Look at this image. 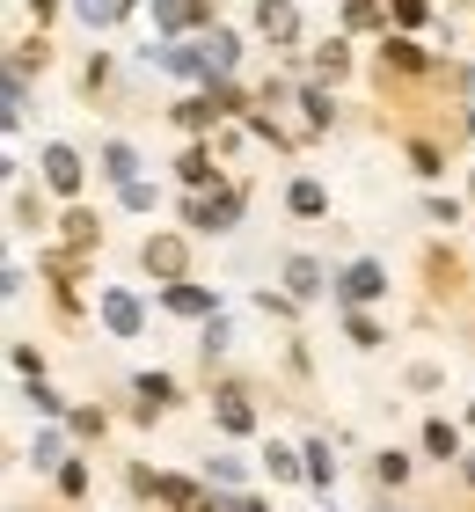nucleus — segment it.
Returning a JSON list of instances; mask_svg holds the SVG:
<instances>
[{"label":"nucleus","mask_w":475,"mask_h":512,"mask_svg":"<svg viewBox=\"0 0 475 512\" xmlns=\"http://www.w3.org/2000/svg\"><path fill=\"white\" fill-rule=\"evenodd\" d=\"M256 22H264V37H271V44H293V37H300L293 0H264V8H256Z\"/></svg>","instance_id":"obj_1"},{"label":"nucleus","mask_w":475,"mask_h":512,"mask_svg":"<svg viewBox=\"0 0 475 512\" xmlns=\"http://www.w3.org/2000/svg\"><path fill=\"white\" fill-rule=\"evenodd\" d=\"M44 176H52V191H81V154L74 147H44Z\"/></svg>","instance_id":"obj_2"},{"label":"nucleus","mask_w":475,"mask_h":512,"mask_svg":"<svg viewBox=\"0 0 475 512\" xmlns=\"http://www.w3.org/2000/svg\"><path fill=\"white\" fill-rule=\"evenodd\" d=\"M234 213H242V198L220 191V198H198V205H190V227H234Z\"/></svg>","instance_id":"obj_3"},{"label":"nucleus","mask_w":475,"mask_h":512,"mask_svg":"<svg viewBox=\"0 0 475 512\" xmlns=\"http://www.w3.org/2000/svg\"><path fill=\"white\" fill-rule=\"evenodd\" d=\"M103 322H110V337H139V300L132 293H103Z\"/></svg>","instance_id":"obj_4"},{"label":"nucleus","mask_w":475,"mask_h":512,"mask_svg":"<svg viewBox=\"0 0 475 512\" xmlns=\"http://www.w3.org/2000/svg\"><path fill=\"white\" fill-rule=\"evenodd\" d=\"M373 293H388V271L380 264H351L344 271V300H373Z\"/></svg>","instance_id":"obj_5"},{"label":"nucleus","mask_w":475,"mask_h":512,"mask_svg":"<svg viewBox=\"0 0 475 512\" xmlns=\"http://www.w3.org/2000/svg\"><path fill=\"white\" fill-rule=\"evenodd\" d=\"M285 286H293L300 300H315L322 293V264H315V256H285Z\"/></svg>","instance_id":"obj_6"},{"label":"nucleus","mask_w":475,"mask_h":512,"mask_svg":"<svg viewBox=\"0 0 475 512\" xmlns=\"http://www.w3.org/2000/svg\"><path fill=\"white\" fill-rule=\"evenodd\" d=\"M198 52H205V74H227V66H234V52H242V44H234L227 30H212V37L198 44Z\"/></svg>","instance_id":"obj_7"},{"label":"nucleus","mask_w":475,"mask_h":512,"mask_svg":"<svg viewBox=\"0 0 475 512\" xmlns=\"http://www.w3.org/2000/svg\"><path fill=\"white\" fill-rule=\"evenodd\" d=\"M285 205H293L300 220H315V213H329V191H322V183H293V191H285Z\"/></svg>","instance_id":"obj_8"},{"label":"nucleus","mask_w":475,"mask_h":512,"mask_svg":"<svg viewBox=\"0 0 475 512\" xmlns=\"http://www.w3.org/2000/svg\"><path fill=\"white\" fill-rule=\"evenodd\" d=\"M147 271H183V242H147Z\"/></svg>","instance_id":"obj_9"},{"label":"nucleus","mask_w":475,"mask_h":512,"mask_svg":"<svg viewBox=\"0 0 475 512\" xmlns=\"http://www.w3.org/2000/svg\"><path fill=\"white\" fill-rule=\"evenodd\" d=\"M212 410H220V425H227V432H249V403H242V395H234V388H227V395H220V403H212Z\"/></svg>","instance_id":"obj_10"},{"label":"nucleus","mask_w":475,"mask_h":512,"mask_svg":"<svg viewBox=\"0 0 475 512\" xmlns=\"http://www.w3.org/2000/svg\"><path fill=\"white\" fill-rule=\"evenodd\" d=\"M424 447H432L439 461H454V454H461V432H454V425H424Z\"/></svg>","instance_id":"obj_11"},{"label":"nucleus","mask_w":475,"mask_h":512,"mask_svg":"<svg viewBox=\"0 0 475 512\" xmlns=\"http://www.w3.org/2000/svg\"><path fill=\"white\" fill-rule=\"evenodd\" d=\"M103 169H110L117 183H132V169H139V154H132V147H117V139H110V147H103Z\"/></svg>","instance_id":"obj_12"},{"label":"nucleus","mask_w":475,"mask_h":512,"mask_svg":"<svg viewBox=\"0 0 475 512\" xmlns=\"http://www.w3.org/2000/svg\"><path fill=\"white\" fill-rule=\"evenodd\" d=\"M154 15L169 22V30H183V22H198V0H154Z\"/></svg>","instance_id":"obj_13"},{"label":"nucleus","mask_w":475,"mask_h":512,"mask_svg":"<svg viewBox=\"0 0 475 512\" xmlns=\"http://www.w3.org/2000/svg\"><path fill=\"white\" fill-rule=\"evenodd\" d=\"M307 476H315V483H329V476H337V454H329L322 439H315V447H307Z\"/></svg>","instance_id":"obj_14"},{"label":"nucleus","mask_w":475,"mask_h":512,"mask_svg":"<svg viewBox=\"0 0 475 512\" xmlns=\"http://www.w3.org/2000/svg\"><path fill=\"white\" fill-rule=\"evenodd\" d=\"M169 308L176 315H205V293L198 286H169Z\"/></svg>","instance_id":"obj_15"},{"label":"nucleus","mask_w":475,"mask_h":512,"mask_svg":"<svg viewBox=\"0 0 475 512\" xmlns=\"http://www.w3.org/2000/svg\"><path fill=\"white\" fill-rule=\"evenodd\" d=\"M81 8V22H117V8H125V0H74Z\"/></svg>","instance_id":"obj_16"},{"label":"nucleus","mask_w":475,"mask_h":512,"mask_svg":"<svg viewBox=\"0 0 475 512\" xmlns=\"http://www.w3.org/2000/svg\"><path fill=\"white\" fill-rule=\"evenodd\" d=\"M59 491H66V498L88 491V469H81V461H66V469H59Z\"/></svg>","instance_id":"obj_17"},{"label":"nucleus","mask_w":475,"mask_h":512,"mask_svg":"<svg viewBox=\"0 0 475 512\" xmlns=\"http://www.w3.org/2000/svg\"><path fill=\"white\" fill-rule=\"evenodd\" d=\"M125 205H132V213H147V205H154V183L132 176V183H125Z\"/></svg>","instance_id":"obj_18"},{"label":"nucleus","mask_w":475,"mask_h":512,"mask_svg":"<svg viewBox=\"0 0 475 512\" xmlns=\"http://www.w3.org/2000/svg\"><path fill=\"white\" fill-rule=\"evenodd\" d=\"M402 469H410L402 454H380V461H373V476H380V483H402Z\"/></svg>","instance_id":"obj_19"},{"label":"nucleus","mask_w":475,"mask_h":512,"mask_svg":"<svg viewBox=\"0 0 475 512\" xmlns=\"http://www.w3.org/2000/svg\"><path fill=\"white\" fill-rule=\"evenodd\" d=\"M183 183H212V161L205 154H183Z\"/></svg>","instance_id":"obj_20"},{"label":"nucleus","mask_w":475,"mask_h":512,"mask_svg":"<svg viewBox=\"0 0 475 512\" xmlns=\"http://www.w3.org/2000/svg\"><path fill=\"white\" fill-rule=\"evenodd\" d=\"M205 512H264V505H249V498H205Z\"/></svg>","instance_id":"obj_21"},{"label":"nucleus","mask_w":475,"mask_h":512,"mask_svg":"<svg viewBox=\"0 0 475 512\" xmlns=\"http://www.w3.org/2000/svg\"><path fill=\"white\" fill-rule=\"evenodd\" d=\"M366 8H373V0H351V15H366Z\"/></svg>","instance_id":"obj_22"}]
</instances>
